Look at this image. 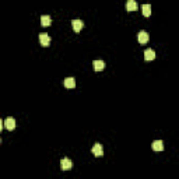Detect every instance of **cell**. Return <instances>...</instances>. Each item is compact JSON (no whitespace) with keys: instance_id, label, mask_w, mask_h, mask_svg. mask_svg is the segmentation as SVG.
I'll list each match as a JSON object with an SVG mask.
<instances>
[{"instance_id":"cell-1","label":"cell","mask_w":179,"mask_h":179,"mask_svg":"<svg viewBox=\"0 0 179 179\" xmlns=\"http://www.w3.org/2000/svg\"><path fill=\"white\" fill-rule=\"evenodd\" d=\"M60 166H62L63 171H69V169L73 168V163H71V159H69V158H63L60 161Z\"/></svg>"},{"instance_id":"cell-2","label":"cell","mask_w":179,"mask_h":179,"mask_svg":"<svg viewBox=\"0 0 179 179\" xmlns=\"http://www.w3.org/2000/svg\"><path fill=\"white\" fill-rule=\"evenodd\" d=\"M93 154L95 157H102L104 155V148H102V146H101L100 143H95L94 144V147H93Z\"/></svg>"},{"instance_id":"cell-3","label":"cell","mask_w":179,"mask_h":179,"mask_svg":"<svg viewBox=\"0 0 179 179\" xmlns=\"http://www.w3.org/2000/svg\"><path fill=\"white\" fill-rule=\"evenodd\" d=\"M39 42L42 46H49L50 45V37L48 34H41L39 35Z\"/></svg>"},{"instance_id":"cell-4","label":"cell","mask_w":179,"mask_h":179,"mask_svg":"<svg viewBox=\"0 0 179 179\" xmlns=\"http://www.w3.org/2000/svg\"><path fill=\"white\" fill-rule=\"evenodd\" d=\"M71 25H73L74 32H80V31L83 30L84 23H83L81 20H73V21H71Z\"/></svg>"},{"instance_id":"cell-5","label":"cell","mask_w":179,"mask_h":179,"mask_svg":"<svg viewBox=\"0 0 179 179\" xmlns=\"http://www.w3.org/2000/svg\"><path fill=\"white\" fill-rule=\"evenodd\" d=\"M3 125L7 130H13L14 127H16V120H14L13 118H7V119L3 122Z\"/></svg>"},{"instance_id":"cell-6","label":"cell","mask_w":179,"mask_h":179,"mask_svg":"<svg viewBox=\"0 0 179 179\" xmlns=\"http://www.w3.org/2000/svg\"><path fill=\"white\" fill-rule=\"evenodd\" d=\"M150 37H148V34L146 32V31H140L139 32V42L141 43V45H146L147 42H148Z\"/></svg>"},{"instance_id":"cell-7","label":"cell","mask_w":179,"mask_h":179,"mask_svg":"<svg viewBox=\"0 0 179 179\" xmlns=\"http://www.w3.org/2000/svg\"><path fill=\"white\" fill-rule=\"evenodd\" d=\"M93 66H94V70H95V71H102V70L105 69V62H104V60H94Z\"/></svg>"},{"instance_id":"cell-8","label":"cell","mask_w":179,"mask_h":179,"mask_svg":"<svg viewBox=\"0 0 179 179\" xmlns=\"http://www.w3.org/2000/svg\"><path fill=\"white\" fill-rule=\"evenodd\" d=\"M64 87H66V88H74V87H76V80H74L73 77H67V79L64 80Z\"/></svg>"},{"instance_id":"cell-9","label":"cell","mask_w":179,"mask_h":179,"mask_svg":"<svg viewBox=\"0 0 179 179\" xmlns=\"http://www.w3.org/2000/svg\"><path fill=\"white\" fill-rule=\"evenodd\" d=\"M144 59L146 60H154L155 59V52L153 49H146L144 52Z\"/></svg>"},{"instance_id":"cell-10","label":"cell","mask_w":179,"mask_h":179,"mask_svg":"<svg viewBox=\"0 0 179 179\" xmlns=\"http://www.w3.org/2000/svg\"><path fill=\"white\" fill-rule=\"evenodd\" d=\"M153 150L154 151H163L164 150V143L161 140H155L153 141Z\"/></svg>"},{"instance_id":"cell-11","label":"cell","mask_w":179,"mask_h":179,"mask_svg":"<svg viewBox=\"0 0 179 179\" xmlns=\"http://www.w3.org/2000/svg\"><path fill=\"white\" fill-rule=\"evenodd\" d=\"M126 10L127 11H136L137 10V3L134 0H129L126 3Z\"/></svg>"},{"instance_id":"cell-12","label":"cell","mask_w":179,"mask_h":179,"mask_svg":"<svg viewBox=\"0 0 179 179\" xmlns=\"http://www.w3.org/2000/svg\"><path fill=\"white\" fill-rule=\"evenodd\" d=\"M41 24H42L43 27H49L50 24H52V18H50L49 16H42L41 17Z\"/></svg>"},{"instance_id":"cell-13","label":"cell","mask_w":179,"mask_h":179,"mask_svg":"<svg viewBox=\"0 0 179 179\" xmlns=\"http://www.w3.org/2000/svg\"><path fill=\"white\" fill-rule=\"evenodd\" d=\"M141 9H143V14L146 17H150V14H151V6L150 4H144Z\"/></svg>"},{"instance_id":"cell-14","label":"cell","mask_w":179,"mask_h":179,"mask_svg":"<svg viewBox=\"0 0 179 179\" xmlns=\"http://www.w3.org/2000/svg\"><path fill=\"white\" fill-rule=\"evenodd\" d=\"M3 126H4V125H3V120H0V132H2V129H3Z\"/></svg>"},{"instance_id":"cell-15","label":"cell","mask_w":179,"mask_h":179,"mask_svg":"<svg viewBox=\"0 0 179 179\" xmlns=\"http://www.w3.org/2000/svg\"><path fill=\"white\" fill-rule=\"evenodd\" d=\"M0 143H2V139H0Z\"/></svg>"}]
</instances>
